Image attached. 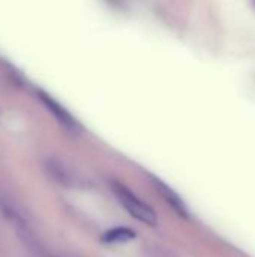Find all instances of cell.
<instances>
[{
  "label": "cell",
  "mask_w": 255,
  "mask_h": 257,
  "mask_svg": "<svg viewBox=\"0 0 255 257\" xmlns=\"http://www.w3.org/2000/svg\"><path fill=\"white\" fill-rule=\"evenodd\" d=\"M153 182H155V185H156V188L161 191V194L164 196V199L171 205V208L180 215V217H183V218H188V211H186V208H185V203L180 200V197L170 188V187H167L164 182H161L159 179H153Z\"/></svg>",
  "instance_id": "obj_3"
},
{
  "label": "cell",
  "mask_w": 255,
  "mask_h": 257,
  "mask_svg": "<svg viewBox=\"0 0 255 257\" xmlns=\"http://www.w3.org/2000/svg\"><path fill=\"white\" fill-rule=\"evenodd\" d=\"M113 191L116 194V197L119 199V202L122 203V206L138 221L149 224V226H156L158 224V215L156 212L144 202L141 200L137 194H134L126 185L120 184V182H114L113 184Z\"/></svg>",
  "instance_id": "obj_1"
},
{
  "label": "cell",
  "mask_w": 255,
  "mask_h": 257,
  "mask_svg": "<svg viewBox=\"0 0 255 257\" xmlns=\"http://www.w3.org/2000/svg\"><path fill=\"white\" fill-rule=\"evenodd\" d=\"M137 233L129 227H114L102 235V241L105 244H125L134 241Z\"/></svg>",
  "instance_id": "obj_4"
},
{
  "label": "cell",
  "mask_w": 255,
  "mask_h": 257,
  "mask_svg": "<svg viewBox=\"0 0 255 257\" xmlns=\"http://www.w3.org/2000/svg\"><path fill=\"white\" fill-rule=\"evenodd\" d=\"M41 95V99H42V102L48 107V110L56 116V119L65 126V128H68V130H77V122L72 119V116L63 108V107H60L56 101H53L48 95H45V93H39Z\"/></svg>",
  "instance_id": "obj_2"
}]
</instances>
